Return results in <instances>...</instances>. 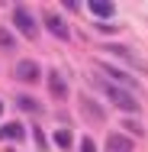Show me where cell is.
Returning <instances> with one entry per match:
<instances>
[{"instance_id":"obj_9","label":"cell","mask_w":148,"mask_h":152,"mask_svg":"<svg viewBox=\"0 0 148 152\" xmlns=\"http://www.w3.org/2000/svg\"><path fill=\"white\" fill-rule=\"evenodd\" d=\"M106 149H110V152H132V139H129V136H122V133H110Z\"/></svg>"},{"instance_id":"obj_1","label":"cell","mask_w":148,"mask_h":152,"mask_svg":"<svg viewBox=\"0 0 148 152\" xmlns=\"http://www.w3.org/2000/svg\"><path fill=\"white\" fill-rule=\"evenodd\" d=\"M93 81H97V88L106 94V97L116 104L119 110H129V113H135V110H139V100H135V97H129V94H126V88H116L113 81H106V78H100V75H97Z\"/></svg>"},{"instance_id":"obj_8","label":"cell","mask_w":148,"mask_h":152,"mask_svg":"<svg viewBox=\"0 0 148 152\" xmlns=\"http://www.w3.org/2000/svg\"><path fill=\"white\" fill-rule=\"evenodd\" d=\"M10 139L23 142V139H26V126H23V123H6V126L0 129V142H10Z\"/></svg>"},{"instance_id":"obj_10","label":"cell","mask_w":148,"mask_h":152,"mask_svg":"<svg viewBox=\"0 0 148 152\" xmlns=\"http://www.w3.org/2000/svg\"><path fill=\"white\" fill-rule=\"evenodd\" d=\"M90 13L110 20V16H116V3H110V0H93V3H90Z\"/></svg>"},{"instance_id":"obj_12","label":"cell","mask_w":148,"mask_h":152,"mask_svg":"<svg viewBox=\"0 0 148 152\" xmlns=\"http://www.w3.org/2000/svg\"><path fill=\"white\" fill-rule=\"evenodd\" d=\"M16 107H19V110H26V113H42V110H45L39 100H32V97H26V94H23V97H16Z\"/></svg>"},{"instance_id":"obj_16","label":"cell","mask_w":148,"mask_h":152,"mask_svg":"<svg viewBox=\"0 0 148 152\" xmlns=\"http://www.w3.org/2000/svg\"><path fill=\"white\" fill-rule=\"evenodd\" d=\"M0 113H3V100H0Z\"/></svg>"},{"instance_id":"obj_15","label":"cell","mask_w":148,"mask_h":152,"mask_svg":"<svg viewBox=\"0 0 148 152\" xmlns=\"http://www.w3.org/2000/svg\"><path fill=\"white\" fill-rule=\"evenodd\" d=\"M81 152H97V142H93L90 136H84V139H81Z\"/></svg>"},{"instance_id":"obj_14","label":"cell","mask_w":148,"mask_h":152,"mask_svg":"<svg viewBox=\"0 0 148 152\" xmlns=\"http://www.w3.org/2000/svg\"><path fill=\"white\" fill-rule=\"evenodd\" d=\"M55 142H58L61 149H68V146H71V133H68V129H58V133H55Z\"/></svg>"},{"instance_id":"obj_2","label":"cell","mask_w":148,"mask_h":152,"mask_svg":"<svg viewBox=\"0 0 148 152\" xmlns=\"http://www.w3.org/2000/svg\"><path fill=\"white\" fill-rule=\"evenodd\" d=\"M13 23H16V29L23 32L26 39H35L39 26H35V20H32V13L26 10V7H16V10H13Z\"/></svg>"},{"instance_id":"obj_3","label":"cell","mask_w":148,"mask_h":152,"mask_svg":"<svg viewBox=\"0 0 148 152\" xmlns=\"http://www.w3.org/2000/svg\"><path fill=\"white\" fill-rule=\"evenodd\" d=\"M100 71H103V78H106V81H119L122 88H129V91H139V81H135L132 75H126L122 68H113V65H100Z\"/></svg>"},{"instance_id":"obj_7","label":"cell","mask_w":148,"mask_h":152,"mask_svg":"<svg viewBox=\"0 0 148 152\" xmlns=\"http://www.w3.org/2000/svg\"><path fill=\"white\" fill-rule=\"evenodd\" d=\"M16 78H19V81H26V84L39 81V65H35L32 58H23V61H16Z\"/></svg>"},{"instance_id":"obj_11","label":"cell","mask_w":148,"mask_h":152,"mask_svg":"<svg viewBox=\"0 0 148 152\" xmlns=\"http://www.w3.org/2000/svg\"><path fill=\"white\" fill-rule=\"evenodd\" d=\"M48 88H52V94H55L58 100L68 97V84H64V78H61L58 71H48Z\"/></svg>"},{"instance_id":"obj_4","label":"cell","mask_w":148,"mask_h":152,"mask_svg":"<svg viewBox=\"0 0 148 152\" xmlns=\"http://www.w3.org/2000/svg\"><path fill=\"white\" fill-rule=\"evenodd\" d=\"M77 107H81V113H84L90 123H103V120H106L103 107H100V104H93V97H87V94H81V97H77Z\"/></svg>"},{"instance_id":"obj_5","label":"cell","mask_w":148,"mask_h":152,"mask_svg":"<svg viewBox=\"0 0 148 152\" xmlns=\"http://www.w3.org/2000/svg\"><path fill=\"white\" fill-rule=\"evenodd\" d=\"M45 26H48L52 36H58L61 42H68V39H71V29H68V23H64V16H61V13H45Z\"/></svg>"},{"instance_id":"obj_13","label":"cell","mask_w":148,"mask_h":152,"mask_svg":"<svg viewBox=\"0 0 148 152\" xmlns=\"http://www.w3.org/2000/svg\"><path fill=\"white\" fill-rule=\"evenodd\" d=\"M0 49H3V52H13V49H16V39H13V32H10V29H3V26H0Z\"/></svg>"},{"instance_id":"obj_6","label":"cell","mask_w":148,"mask_h":152,"mask_svg":"<svg viewBox=\"0 0 148 152\" xmlns=\"http://www.w3.org/2000/svg\"><path fill=\"white\" fill-rule=\"evenodd\" d=\"M106 49H110V52H113V55H119V58L126 61V65H132V68H135V71H142V75H145L148 71V65L142 58H135V55H132V52H129V49H126V45H116V42H110V45H106Z\"/></svg>"}]
</instances>
